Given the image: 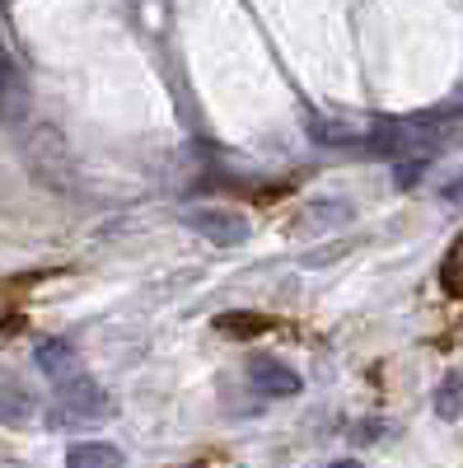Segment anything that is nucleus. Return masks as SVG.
Wrapping results in <instances>:
<instances>
[{
	"mask_svg": "<svg viewBox=\"0 0 463 468\" xmlns=\"http://www.w3.org/2000/svg\"><path fill=\"white\" fill-rule=\"evenodd\" d=\"M103 412H108V394L94 379L70 375V379L57 384V399H52V421L57 426H85V421H94Z\"/></svg>",
	"mask_w": 463,
	"mask_h": 468,
	"instance_id": "f257e3e1",
	"label": "nucleus"
},
{
	"mask_svg": "<svg viewBox=\"0 0 463 468\" xmlns=\"http://www.w3.org/2000/svg\"><path fill=\"white\" fill-rule=\"evenodd\" d=\"M183 220H187L192 234H202V239H211V244H220V249H235V244H244L248 234H253L248 216L229 211V207H192Z\"/></svg>",
	"mask_w": 463,
	"mask_h": 468,
	"instance_id": "f03ea898",
	"label": "nucleus"
},
{
	"mask_svg": "<svg viewBox=\"0 0 463 468\" xmlns=\"http://www.w3.org/2000/svg\"><path fill=\"white\" fill-rule=\"evenodd\" d=\"M309 136H314L319 145H384V122H370V117H314L309 122Z\"/></svg>",
	"mask_w": 463,
	"mask_h": 468,
	"instance_id": "7ed1b4c3",
	"label": "nucleus"
},
{
	"mask_svg": "<svg viewBox=\"0 0 463 468\" xmlns=\"http://www.w3.org/2000/svg\"><path fill=\"white\" fill-rule=\"evenodd\" d=\"M248 379H253V388L262 399H295L304 388V379L277 356H253L248 361Z\"/></svg>",
	"mask_w": 463,
	"mask_h": 468,
	"instance_id": "20e7f679",
	"label": "nucleus"
},
{
	"mask_svg": "<svg viewBox=\"0 0 463 468\" xmlns=\"http://www.w3.org/2000/svg\"><path fill=\"white\" fill-rule=\"evenodd\" d=\"M33 361H37V370H43L47 379H70V375H80V361H75V346L70 342H61V337H52V342H43L33 351Z\"/></svg>",
	"mask_w": 463,
	"mask_h": 468,
	"instance_id": "39448f33",
	"label": "nucleus"
},
{
	"mask_svg": "<svg viewBox=\"0 0 463 468\" xmlns=\"http://www.w3.org/2000/svg\"><path fill=\"white\" fill-rule=\"evenodd\" d=\"M122 450L108 445V441H85V445H70L66 450V468H122Z\"/></svg>",
	"mask_w": 463,
	"mask_h": 468,
	"instance_id": "423d86ee",
	"label": "nucleus"
},
{
	"mask_svg": "<svg viewBox=\"0 0 463 468\" xmlns=\"http://www.w3.org/2000/svg\"><path fill=\"white\" fill-rule=\"evenodd\" d=\"M436 412L440 421H458L463 417V375H445L436 388Z\"/></svg>",
	"mask_w": 463,
	"mask_h": 468,
	"instance_id": "0eeeda50",
	"label": "nucleus"
},
{
	"mask_svg": "<svg viewBox=\"0 0 463 468\" xmlns=\"http://www.w3.org/2000/svg\"><path fill=\"white\" fill-rule=\"evenodd\" d=\"M440 277H445V286H449V291H458V295H463V239L449 249V258H445V267H440Z\"/></svg>",
	"mask_w": 463,
	"mask_h": 468,
	"instance_id": "6e6552de",
	"label": "nucleus"
},
{
	"mask_svg": "<svg viewBox=\"0 0 463 468\" xmlns=\"http://www.w3.org/2000/svg\"><path fill=\"white\" fill-rule=\"evenodd\" d=\"M0 417H5V421H15V426H19V421L28 417V399H19L15 388H0Z\"/></svg>",
	"mask_w": 463,
	"mask_h": 468,
	"instance_id": "1a4fd4ad",
	"label": "nucleus"
},
{
	"mask_svg": "<svg viewBox=\"0 0 463 468\" xmlns=\"http://www.w3.org/2000/svg\"><path fill=\"white\" fill-rule=\"evenodd\" d=\"M440 197H445V202H463V174H458V178H449V183L440 187Z\"/></svg>",
	"mask_w": 463,
	"mask_h": 468,
	"instance_id": "9d476101",
	"label": "nucleus"
},
{
	"mask_svg": "<svg viewBox=\"0 0 463 468\" xmlns=\"http://www.w3.org/2000/svg\"><path fill=\"white\" fill-rule=\"evenodd\" d=\"M323 468H365L361 459H337V463H323Z\"/></svg>",
	"mask_w": 463,
	"mask_h": 468,
	"instance_id": "9b49d317",
	"label": "nucleus"
}]
</instances>
